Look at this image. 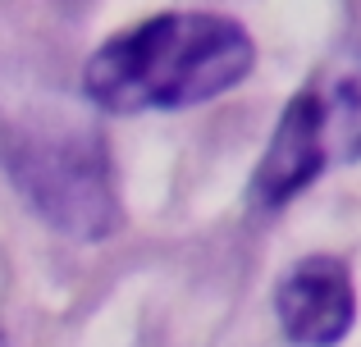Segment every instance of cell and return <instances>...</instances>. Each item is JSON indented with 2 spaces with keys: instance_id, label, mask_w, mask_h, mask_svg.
<instances>
[{
  "instance_id": "obj_3",
  "label": "cell",
  "mask_w": 361,
  "mask_h": 347,
  "mask_svg": "<svg viewBox=\"0 0 361 347\" xmlns=\"http://www.w3.org/2000/svg\"><path fill=\"white\" fill-rule=\"evenodd\" d=\"M9 183L55 233L101 242L119 229V192L110 151L87 128H32L9 133L0 146Z\"/></svg>"
},
{
  "instance_id": "obj_5",
  "label": "cell",
  "mask_w": 361,
  "mask_h": 347,
  "mask_svg": "<svg viewBox=\"0 0 361 347\" xmlns=\"http://www.w3.org/2000/svg\"><path fill=\"white\" fill-rule=\"evenodd\" d=\"M0 347H9V339H0Z\"/></svg>"
},
{
  "instance_id": "obj_4",
  "label": "cell",
  "mask_w": 361,
  "mask_h": 347,
  "mask_svg": "<svg viewBox=\"0 0 361 347\" xmlns=\"http://www.w3.org/2000/svg\"><path fill=\"white\" fill-rule=\"evenodd\" d=\"M274 315L293 347H338L357 320V288L338 256H302L274 288Z\"/></svg>"
},
{
  "instance_id": "obj_1",
  "label": "cell",
  "mask_w": 361,
  "mask_h": 347,
  "mask_svg": "<svg viewBox=\"0 0 361 347\" xmlns=\"http://www.w3.org/2000/svg\"><path fill=\"white\" fill-rule=\"evenodd\" d=\"M252 69L256 42L238 18L169 9L101 42L82 69V92L110 115L183 110L224 96Z\"/></svg>"
},
{
  "instance_id": "obj_2",
  "label": "cell",
  "mask_w": 361,
  "mask_h": 347,
  "mask_svg": "<svg viewBox=\"0 0 361 347\" xmlns=\"http://www.w3.org/2000/svg\"><path fill=\"white\" fill-rule=\"evenodd\" d=\"M357 160H361V46H343L279 110V124L261 151L247 196L261 210H279L325 170Z\"/></svg>"
}]
</instances>
